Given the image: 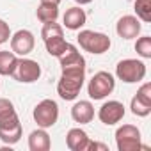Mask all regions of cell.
I'll return each mask as SVG.
<instances>
[{"label": "cell", "instance_id": "obj_1", "mask_svg": "<svg viewBox=\"0 0 151 151\" xmlns=\"http://www.w3.org/2000/svg\"><path fill=\"white\" fill-rule=\"evenodd\" d=\"M84 80H86V69H62V75L57 84L59 96L66 101L75 100L84 87Z\"/></svg>", "mask_w": 151, "mask_h": 151}, {"label": "cell", "instance_id": "obj_2", "mask_svg": "<svg viewBox=\"0 0 151 151\" xmlns=\"http://www.w3.org/2000/svg\"><path fill=\"white\" fill-rule=\"evenodd\" d=\"M77 41L82 50L93 53V55H101L110 50L112 41L107 34L103 32H94V30H80L77 36Z\"/></svg>", "mask_w": 151, "mask_h": 151}, {"label": "cell", "instance_id": "obj_3", "mask_svg": "<svg viewBox=\"0 0 151 151\" xmlns=\"http://www.w3.org/2000/svg\"><path fill=\"white\" fill-rule=\"evenodd\" d=\"M116 77L124 84L142 82L146 77V64L139 59H123L116 66Z\"/></svg>", "mask_w": 151, "mask_h": 151}, {"label": "cell", "instance_id": "obj_4", "mask_svg": "<svg viewBox=\"0 0 151 151\" xmlns=\"http://www.w3.org/2000/svg\"><path fill=\"white\" fill-rule=\"evenodd\" d=\"M116 87V80L109 71H98L93 75V78L87 84V94L91 100H103L112 94Z\"/></svg>", "mask_w": 151, "mask_h": 151}, {"label": "cell", "instance_id": "obj_5", "mask_svg": "<svg viewBox=\"0 0 151 151\" xmlns=\"http://www.w3.org/2000/svg\"><path fill=\"white\" fill-rule=\"evenodd\" d=\"M140 130L133 124H123L116 130V146L119 151H139L146 149L140 142Z\"/></svg>", "mask_w": 151, "mask_h": 151}, {"label": "cell", "instance_id": "obj_6", "mask_svg": "<svg viewBox=\"0 0 151 151\" xmlns=\"http://www.w3.org/2000/svg\"><path fill=\"white\" fill-rule=\"evenodd\" d=\"M34 121L39 128H52L59 119V105L53 100H43L34 107Z\"/></svg>", "mask_w": 151, "mask_h": 151}, {"label": "cell", "instance_id": "obj_7", "mask_svg": "<svg viewBox=\"0 0 151 151\" xmlns=\"http://www.w3.org/2000/svg\"><path fill=\"white\" fill-rule=\"evenodd\" d=\"M11 77H14V80L22 82V84H34L41 77V66L32 59L22 57V59H18L16 69L13 71Z\"/></svg>", "mask_w": 151, "mask_h": 151}, {"label": "cell", "instance_id": "obj_8", "mask_svg": "<svg viewBox=\"0 0 151 151\" xmlns=\"http://www.w3.org/2000/svg\"><path fill=\"white\" fill-rule=\"evenodd\" d=\"M36 46V37L30 30L22 29L14 34H11V52H14L20 57H27Z\"/></svg>", "mask_w": 151, "mask_h": 151}, {"label": "cell", "instance_id": "obj_9", "mask_svg": "<svg viewBox=\"0 0 151 151\" xmlns=\"http://www.w3.org/2000/svg\"><path fill=\"white\" fill-rule=\"evenodd\" d=\"M98 117L103 124L107 126H112V124H117L123 117H124V105L117 100H110L107 103H103L98 110Z\"/></svg>", "mask_w": 151, "mask_h": 151}, {"label": "cell", "instance_id": "obj_10", "mask_svg": "<svg viewBox=\"0 0 151 151\" xmlns=\"http://www.w3.org/2000/svg\"><path fill=\"white\" fill-rule=\"evenodd\" d=\"M140 29H142V25H140V20L137 18V16H132V14H126V16H123V18H119L117 20V23H116V32H117V36L121 37V39H135L139 34H140Z\"/></svg>", "mask_w": 151, "mask_h": 151}, {"label": "cell", "instance_id": "obj_11", "mask_svg": "<svg viewBox=\"0 0 151 151\" xmlns=\"http://www.w3.org/2000/svg\"><path fill=\"white\" fill-rule=\"evenodd\" d=\"M18 124L22 123H20V117L16 114L13 101H9L7 98H0V130H9Z\"/></svg>", "mask_w": 151, "mask_h": 151}, {"label": "cell", "instance_id": "obj_12", "mask_svg": "<svg viewBox=\"0 0 151 151\" xmlns=\"http://www.w3.org/2000/svg\"><path fill=\"white\" fill-rule=\"evenodd\" d=\"M59 60L62 69H86V59L73 45L68 46V50L59 57Z\"/></svg>", "mask_w": 151, "mask_h": 151}, {"label": "cell", "instance_id": "obj_13", "mask_svg": "<svg viewBox=\"0 0 151 151\" xmlns=\"http://www.w3.org/2000/svg\"><path fill=\"white\" fill-rule=\"evenodd\" d=\"M89 142H91V139L82 128H71L66 133V146L71 151H87Z\"/></svg>", "mask_w": 151, "mask_h": 151}, {"label": "cell", "instance_id": "obj_14", "mask_svg": "<svg viewBox=\"0 0 151 151\" xmlns=\"http://www.w3.org/2000/svg\"><path fill=\"white\" fill-rule=\"evenodd\" d=\"M71 117L75 123H78V124H87L93 121L94 117V107L91 101L87 100H80L77 101L73 107H71Z\"/></svg>", "mask_w": 151, "mask_h": 151}, {"label": "cell", "instance_id": "obj_15", "mask_svg": "<svg viewBox=\"0 0 151 151\" xmlns=\"http://www.w3.org/2000/svg\"><path fill=\"white\" fill-rule=\"evenodd\" d=\"M86 22H87V14L80 7H69L62 16V23L69 30H80L86 25Z\"/></svg>", "mask_w": 151, "mask_h": 151}, {"label": "cell", "instance_id": "obj_16", "mask_svg": "<svg viewBox=\"0 0 151 151\" xmlns=\"http://www.w3.org/2000/svg\"><path fill=\"white\" fill-rule=\"evenodd\" d=\"M52 147L50 135L46 128H37L29 135V149L30 151H48Z\"/></svg>", "mask_w": 151, "mask_h": 151}, {"label": "cell", "instance_id": "obj_17", "mask_svg": "<svg viewBox=\"0 0 151 151\" xmlns=\"http://www.w3.org/2000/svg\"><path fill=\"white\" fill-rule=\"evenodd\" d=\"M16 64H18V55L14 52H9V50L0 52V75L2 77L13 75V71L16 69Z\"/></svg>", "mask_w": 151, "mask_h": 151}, {"label": "cell", "instance_id": "obj_18", "mask_svg": "<svg viewBox=\"0 0 151 151\" xmlns=\"http://www.w3.org/2000/svg\"><path fill=\"white\" fill-rule=\"evenodd\" d=\"M36 16L41 23H46V22H57L59 18V6L55 4H46V2H41L37 11H36Z\"/></svg>", "mask_w": 151, "mask_h": 151}, {"label": "cell", "instance_id": "obj_19", "mask_svg": "<svg viewBox=\"0 0 151 151\" xmlns=\"http://www.w3.org/2000/svg\"><path fill=\"white\" fill-rule=\"evenodd\" d=\"M45 46H46V52H48L50 55H53V57H60V55L68 50L69 43L64 39V36H55V37L45 39Z\"/></svg>", "mask_w": 151, "mask_h": 151}, {"label": "cell", "instance_id": "obj_20", "mask_svg": "<svg viewBox=\"0 0 151 151\" xmlns=\"http://www.w3.org/2000/svg\"><path fill=\"white\" fill-rule=\"evenodd\" d=\"M22 135H23L22 124H18V126H14V128H9V130H0V140H2L4 144H7V146L16 144V142L22 139Z\"/></svg>", "mask_w": 151, "mask_h": 151}, {"label": "cell", "instance_id": "obj_21", "mask_svg": "<svg viewBox=\"0 0 151 151\" xmlns=\"http://www.w3.org/2000/svg\"><path fill=\"white\" fill-rule=\"evenodd\" d=\"M135 13L140 22L149 23L151 22V0H135Z\"/></svg>", "mask_w": 151, "mask_h": 151}, {"label": "cell", "instance_id": "obj_22", "mask_svg": "<svg viewBox=\"0 0 151 151\" xmlns=\"http://www.w3.org/2000/svg\"><path fill=\"white\" fill-rule=\"evenodd\" d=\"M55 36H64L62 25H59L57 22H46V23H43V29H41L43 41L45 39H50V37H55Z\"/></svg>", "mask_w": 151, "mask_h": 151}, {"label": "cell", "instance_id": "obj_23", "mask_svg": "<svg viewBox=\"0 0 151 151\" xmlns=\"http://www.w3.org/2000/svg\"><path fill=\"white\" fill-rule=\"evenodd\" d=\"M135 52L142 59H151V37L149 36L139 37L137 43H135Z\"/></svg>", "mask_w": 151, "mask_h": 151}, {"label": "cell", "instance_id": "obj_24", "mask_svg": "<svg viewBox=\"0 0 151 151\" xmlns=\"http://www.w3.org/2000/svg\"><path fill=\"white\" fill-rule=\"evenodd\" d=\"M130 109H132V114H133V116H139V117H146V116L151 114V107L146 105V103H142L137 96L132 98V101H130Z\"/></svg>", "mask_w": 151, "mask_h": 151}, {"label": "cell", "instance_id": "obj_25", "mask_svg": "<svg viewBox=\"0 0 151 151\" xmlns=\"http://www.w3.org/2000/svg\"><path fill=\"white\" fill-rule=\"evenodd\" d=\"M142 103H146V105H149L151 107V84L149 82H144L139 89H137V94H135Z\"/></svg>", "mask_w": 151, "mask_h": 151}, {"label": "cell", "instance_id": "obj_26", "mask_svg": "<svg viewBox=\"0 0 151 151\" xmlns=\"http://www.w3.org/2000/svg\"><path fill=\"white\" fill-rule=\"evenodd\" d=\"M11 39V29H9V23L0 20V45H4Z\"/></svg>", "mask_w": 151, "mask_h": 151}, {"label": "cell", "instance_id": "obj_27", "mask_svg": "<svg viewBox=\"0 0 151 151\" xmlns=\"http://www.w3.org/2000/svg\"><path fill=\"white\" fill-rule=\"evenodd\" d=\"M91 149H101V151H109V146H107V144H101V142H94V140H91V142H89V147H87V151H91Z\"/></svg>", "mask_w": 151, "mask_h": 151}, {"label": "cell", "instance_id": "obj_28", "mask_svg": "<svg viewBox=\"0 0 151 151\" xmlns=\"http://www.w3.org/2000/svg\"><path fill=\"white\" fill-rule=\"evenodd\" d=\"M41 2H46V4H55V6H59L62 0H41Z\"/></svg>", "mask_w": 151, "mask_h": 151}, {"label": "cell", "instance_id": "obj_29", "mask_svg": "<svg viewBox=\"0 0 151 151\" xmlns=\"http://www.w3.org/2000/svg\"><path fill=\"white\" fill-rule=\"evenodd\" d=\"M77 4H80V6H86V4H91L93 0H75Z\"/></svg>", "mask_w": 151, "mask_h": 151}]
</instances>
